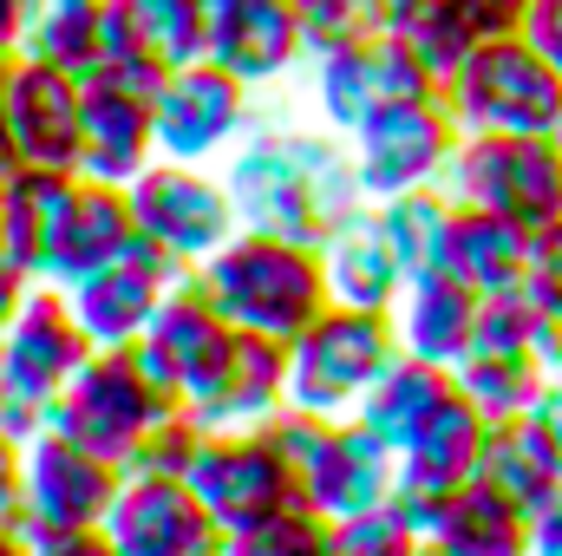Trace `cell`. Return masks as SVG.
Instances as JSON below:
<instances>
[{"label":"cell","mask_w":562,"mask_h":556,"mask_svg":"<svg viewBox=\"0 0 562 556\" xmlns=\"http://www.w3.org/2000/svg\"><path fill=\"white\" fill-rule=\"evenodd\" d=\"M223 184H229L243 230L288 236L307 249H321L353 210H367L347 144L301 132V125H249V138L229 151Z\"/></svg>","instance_id":"1"},{"label":"cell","mask_w":562,"mask_h":556,"mask_svg":"<svg viewBox=\"0 0 562 556\" xmlns=\"http://www.w3.org/2000/svg\"><path fill=\"white\" fill-rule=\"evenodd\" d=\"M190 276H196V288L210 294V308L229 327L269 334V341H294L334 301L327 294V269H321V249L288 243V236H262V230H236Z\"/></svg>","instance_id":"2"},{"label":"cell","mask_w":562,"mask_h":556,"mask_svg":"<svg viewBox=\"0 0 562 556\" xmlns=\"http://www.w3.org/2000/svg\"><path fill=\"white\" fill-rule=\"evenodd\" d=\"M262 438L281 452V465L294 471V491L301 504H314L327 524L334 518H353V511H373L386 504L393 491V452L360 425V419H314L301 407H281L262 419Z\"/></svg>","instance_id":"3"},{"label":"cell","mask_w":562,"mask_h":556,"mask_svg":"<svg viewBox=\"0 0 562 556\" xmlns=\"http://www.w3.org/2000/svg\"><path fill=\"white\" fill-rule=\"evenodd\" d=\"M438 99L458 119V132H537V138H557L562 125V73L524 33L477 40L464 53V66L438 86Z\"/></svg>","instance_id":"4"},{"label":"cell","mask_w":562,"mask_h":556,"mask_svg":"<svg viewBox=\"0 0 562 556\" xmlns=\"http://www.w3.org/2000/svg\"><path fill=\"white\" fill-rule=\"evenodd\" d=\"M438 190L458 210H491L517 230L562 216V144L537 132H464Z\"/></svg>","instance_id":"5"},{"label":"cell","mask_w":562,"mask_h":556,"mask_svg":"<svg viewBox=\"0 0 562 556\" xmlns=\"http://www.w3.org/2000/svg\"><path fill=\"white\" fill-rule=\"evenodd\" d=\"M393 354H400L393 314L327 301L288 341V407H301V413H314V419H347Z\"/></svg>","instance_id":"6"},{"label":"cell","mask_w":562,"mask_h":556,"mask_svg":"<svg viewBox=\"0 0 562 556\" xmlns=\"http://www.w3.org/2000/svg\"><path fill=\"white\" fill-rule=\"evenodd\" d=\"M164 407H177V400H164L150 387V374L138 367L132 347H92V360L72 374V387L46 407V432L72 438V445H86V452H99L105 465L125 471L132 445L150 432V419Z\"/></svg>","instance_id":"7"},{"label":"cell","mask_w":562,"mask_h":556,"mask_svg":"<svg viewBox=\"0 0 562 556\" xmlns=\"http://www.w3.org/2000/svg\"><path fill=\"white\" fill-rule=\"evenodd\" d=\"M132 197V230L150 236L164 256H177L183 269L210 263L243 223H236V203H229V184L210 170V164H170V157H150L138 177L125 184Z\"/></svg>","instance_id":"8"},{"label":"cell","mask_w":562,"mask_h":556,"mask_svg":"<svg viewBox=\"0 0 562 556\" xmlns=\"http://www.w3.org/2000/svg\"><path fill=\"white\" fill-rule=\"evenodd\" d=\"M125 471L105 465L99 452L59 438V432H33L26 438V458H20V504H13V524L40 544V537H66V531H99L112 498H119Z\"/></svg>","instance_id":"9"},{"label":"cell","mask_w":562,"mask_h":556,"mask_svg":"<svg viewBox=\"0 0 562 556\" xmlns=\"http://www.w3.org/2000/svg\"><path fill=\"white\" fill-rule=\"evenodd\" d=\"M249 125H256V86H243L216 59L170 66L150 99V138L170 164H210L249 138Z\"/></svg>","instance_id":"10"},{"label":"cell","mask_w":562,"mask_h":556,"mask_svg":"<svg viewBox=\"0 0 562 556\" xmlns=\"http://www.w3.org/2000/svg\"><path fill=\"white\" fill-rule=\"evenodd\" d=\"M458 119L445 112L438 92L425 99H393L380 112H367L353 132H347V157H353V177L367 190V203L393 197V190H419V184H438L451 151H458Z\"/></svg>","instance_id":"11"},{"label":"cell","mask_w":562,"mask_h":556,"mask_svg":"<svg viewBox=\"0 0 562 556\" xmlns=\"http://www.w3.org/2000/svg\"><path fill=\"white\" fill-rule=\"evenodd\" d=\"M92 360V341L66 301V288L53 281H33L13 308V321L0 327V374H7V393L20 407L46 419V407L72 387V374Z\"/></svg>","instance_id":"12"},{"label":"cell","mask_w":562,"mask_h":556,"mask_svg":"<svg viewBox=\"0 0 562 556\" xmlns=\"http://www.w3.org/2000/svg\"><path fill=\"white\" fill-rule=\"evenodd\" d=\"M183 485L196 491V504L216 518V531H223V537H236V531L262 524L269 511H281V504H294V498H301V491H294V471L281 465V452L262 438V425L210 432Z\"/></svg>","instance_id":"13"},{"label":"cell","mask_w":562,"mask_h":556,"mask_svg":"<svg viewBox=\"0 0 562 556\" xmlns=\"http://www.w3.org/2000/svg\"><path fill=\"white\" fill-rule=\"evenodd\" d=\"M79 105H86L79 73H59V66L26 59V53H13L0 66V119H7L20 164L79 170Z\"/></svg>","instance_id":"14"},{"label":"cell","mask_w":562,"mask_h":556,"mask_svg":"<svg viewBox=\"0 0 562 556\" xmlns=\"http://www.w3.org/2000/svg\"><path fill=\"white\" fill-rule=\"evenodd\" d=\"M183 276H190V269H183L177 256H164L150 236L132 230V243H125L105 269H92V276H79L66 288V301H72V314H79V327H86L92 347H132L144 327H150L164 288L183 281Z\"/></svg>","instance_id":"15"},{"label":"cell","mask_w":562,"mask_h":556,"mask_svg":"<svg viewBox=\"0 0 562 556\" xmlns=\"http://www.w3.org/2000/svg\"><path fill=\"white\" fill-rule=\"evenodd\" d=\"M425 92H438V86L425 79L419 59L393 33H367V40H347L334 53H314V105L340 138L367 112H380L393 99H425Z\"/></svg>","instance_id":"16"},{"label":"cell","mask_w":562,"mask_h":556,"mask_svg":"<svg viewBox=\"0 0 562 556\" xmlns=\"http://www.w3.org/2000/svg\"><path fill=\"white\" fill-rule=\"evenodd\" d=\"M99 531L119 556H223L216 518L183 478H125Z\"/></svg>","instance_id":"17"},{"label":"cell","mask_w":562,"mask_h":556,"mask_svg":"<svg viewBox=\"0 0 562 556\" xmlns=\"http://www.w3.org/2000/svg\"><path fill=\"white\" fill-rule=\"evenodd\" d=\"M203 59L243 86H276L307 59L294 0H203Z\"/></svg>","instance_id":"18"},{"label":"cell","mask_w":562,"mask_h":556,"mask_svg":"<svg viewBox=\"0 0 562 556\" xmlns=\"http://www.w3.org/2000/svg\"><path fill=\"white\" fill-rule=\"evenodd\" d=\"M190 413L203 419V432H243V425H262L269 413L288 407V341L269 334H229L223 360L210 367V380L183 400Z\"/></svg>","instance_id":"19"},{"label":"cell","mask_w":562,"mask_h":556,"mask_svg":"<svg viewBox=\"0 0 562 556\" xmlns=\"http://www.w3.org/2000/svg\"><path fill=\"white\" fill-rule=\"evenodd\" d=\"M125 243H132V197H125V184L72 177V190L59 203V223H53V243H46V263H40V281L72 288L79 276L105 269Z\"/></svg>","instance_id":"20"},{"label":"cell","mask_w":562,"mask_h":556,"mask_svg":"<svg viewBox=\"0 0 562 556\" xmlns=\"http://www.w3.org/2000/svg\"><path fill=\"white\" fill-rule=\"evenodd\" d=\"M471 478L530 518L537 504H550V498L562 491V445H557V432H550L537 413L491 419V432H484V452H477V471H471Z\"/></svg>","instance_id":"21"},{"label":"cell","mask_w":562,"mask_h":556,"mask_svg":"<svg viewBox=\"0 0 562 556\" xmlns=\"http://www.w3.org/2000/svg\"><path fill=\"white\" fill-rule=\"evenodd\" d=\"M79 86H86V105H79V177L132 184L157 157L150 99L125 92V86H105V79H79Z\"/></svg>","instance_id":"22"},{"label":"cell","mask_w":562,"mask_h":556,"mask_svg":"<svg viewBox=\"0 0 562 556\" xmlns=\"http://www.w3.org/2000/svg\"><path fill=\"white\" fill-rule=\"evenodd\" d=\"M471 327H477V294L445 269H425L400 288L393 301V334H400V354L431 360V367H458L471 354Z\"/></svg>","instance_id":"23"},{"label":"cell","mask_w":562,"mask_h":556,"mask_svg":"<svg viewBox=\"0 0 562 556\" xmlns=\"http://www.w3.org/2000/svg\"><path fill=\"white\" fill-rule=\"evenodd\" d=\"M321 269H327V294H334L340 308H380V314H393V301H400V288H406L393 249H386V236H380V223H373V203L353 210V216L321 243Z\"/></svg>","instance_id":"24"},{"label":"cell","mask_w":562,"mask_h":556,"mask_svg":"<svg viewBox=\"0 0 562 556\" xmlns=\"http://www.w3.org/2000/svg\"><path fill=\"white\" fill-rule=\"evenodd\" d=\"M445 276H458L471 294H504L524 288L530 269V230L491 216V210H451V236H445Z\"/></svg>","instance_id":"25"},{"label":"cell","mask_w":562,"mask_h":556,"mask_svg":"<svg viewBox=\"0 0 562 556\" xmlns=\"http://www.w3.org/2000/svg\"><path fill=\"white\" fill-rule=\"evenodd\" d=\"M72 177L79 170H33V164H20L0 184V263L20 269L26 281H40V263H46V243H53V223H59V203H66Z\"/></svg>","instance_id":"26"},{"label":"cell","mask_w":562,"mask_h":556,"mask_svg":"<svg viewBox=\"0 0 562 556\" xmlns=\"http://www.w3.org/2000/svg\"><path fill=\"white\" fill-rule=\"evenodd\" d=\"M451 393V374L445 367H431V360H413V354H393L386 367H380V380L360 393V407H353V419L400 458L406 445H413V432L425 425V413L438 407Z\"/></svg>","instance_id":"27"},{"label":"cell","mask_w":562,"mask_h":556,"mask_svg":"<svg viewBox=\"0 0 562 556\" xmlns=\"http://www.w3.org/2000/svg\"><path fill=\"white\" fill-rule=\"evenodd\" d=\"M431 544L445 556H530V518L517 504H504L497 491H484L477 478H464L445 498Z\"/></svg>","instance_id":"28"},{"label":"cell","mask_w":562,"mask_h":556,"mask_svg":"<svg viewBox=\"0 0 562 556\" xmlns=\"http://www.w3.org/2000/svg\"><path fill=\"white\" fill-rule=\"evenodd\" d=\"M451 210H458V203H451L438 184L393 190V197H380V203H373V223H380V236H386V249H393V263H400V276H406V281L445 263Z\"/></svg>","instance_id":"29"},{"label":"cell","mask_w":562,"mask_h":556,"mask_svg":"<svg viewBox=\"0 0 562 556\" xmlns=\"http://www.w3.org/2000/svg\"><path fill=\"white\" fill-rule=\"evenodd\" d=\"M484 432H491V419L477 413L458 387L425 413V425L413 432V445L400 452L406 465H419L425 478H438V485H464L471 471H477V452H484Z\"/></svg>","instance_id":"30"},{"label":"cell","mask_w":562,"mask_h":556,"mask_svg":"<svg viewBox=\"0 0 562 556\" xmlns=\"http://www.w3.org/2000/svg\"><path fill=\"white\" fill-rule=\"evenodd\" d=\"M99 20H105V0H26L20 53L86 79L99 59Z\"/></svg>","instance_id":"31"},{"label":"cell","mask_w":562,"mask_h":556,"mask_svg":"<svg viewBox=\"0 0 562 556\" xmlns=\"http://www.w3.org/2000/svg\"><path fill=\"white\" fill-rule=\"evenodd\" d=\"M451 387H458L484 419H517L543 400L550 374H543V360H530V354H484V347H471V354L451 367Z\"/></svg>","instance_id":"32"},{"label":"cell","mask_w":562,"mask_h":556,"mask_svg":"<svg viewBox=\"0 0 562 556\" xmlns=\"http://www.w3.org/2000/svg\"><path fill=\"white\" fill-rule=\"evenodd\" d=\"M223 556H334V524L314 511V504H281L262 524L223 537Z\"/></svg>","instance_id":"33"},{"label":"cell","mask_w":562,"mask_h":556,"mask_svg":"<svg viewBox=\"0 0 562 556\" xmlns=\"http://www.w3.org/2000/svg\"><path fill=\"white\" fill-rule=\"evenodd\" d=\"M203 438H210V432H203V419L190 413V407H164V413L150 419V432L132 445L125 478H190Z\"/></svg>","instance_id":"34"},{"label":"cell","mask_w":562,"mask_h":556,"mask_svg":"<svg viewBox=\"0 0 562 556\" xmlns=\"http://www.w3.org/2000/svg\"><path fill=\"white\" fill-rule=\"evenodd\" d=\"M132 33L164 59V66H190L203 59V0H119Z\"/></svg>","instance_id":"35"},{"label":"cell","mask_w":562,"mask_h":556,"mask_svg":"<svg viewBox=\"0 0 562 556\" xmlns=\"http://www.w3.org/2000/svg\"><path fill=\"white\" fill-rule=\"evenodd\" d=\"M393 40H400V46L419 59V73L431 79V86H445V79L464 66V53L477 46V33H471V26H464V20H458L445 0H425L419 13H413L400 33H393Z\"/></svg>","instance_id":"36"},{"label":"cell","mask_w":562,"mask_h":556,"mask_svg":"<svg viewBox=\"0 0 562 556\" xmlns=\"http://www.w3.org/2000/svg\"><path fill=\"white\" fill-rule=\"evenodd\" d=\"M413 551H419V537H413V524L393 518V504L334 518V556H413Z\"/></svg>","instance_id":"37"},{"label":"cell","mask_w":562,"mask_h":556,"mask_svg":"<svg viewBox=\"0 0 562 556\" xmlns=\"http://www.w3.org/2000/svg\"><path fill=\"white\" fill-rule=\"evenodd\" d=\"M294 13H301V46H307V59L373 33L367 0H294Z\"/></svg>","instance_id":"38"},{"label":"cell","mask_w":562,"mask_h":556,"mask_svg":"<svg viewBox=\"0 0 562 556\" xmlns=\"http://www.w3.org/2000/svg\"><path fill=\"white\" fill-rule=\"evenodd\" d=\"M524 294L543 321L562 327V216L530 230V269H524Z\"/></svg>","instance_id":"39"},{"label":"cell","mask_w":562,"mask_h":556,"mask_svg":"<svg viewBox=\"0 0 562 556\" xmlns=\"http://www.w3.org/2000/svg\"><path fill=\"white\" fill-rule=\"evenodd\" d=\"M445 7H451L477 40H497V33H517V26H524V7H530V0H445Z\"/></svg>","instance_id":"40"},{"label":"cell","mask_w":562,"mask_h":556,"mask_svg":"<svg viewBox=\"0 0 562 556\" xmlns=\"http://www.w3.org/2000/svg\"><path fill=\"white\" fill-rule=\"evenodd\" d=\"M517 33H524V40H530V46H537V53L562 73V0H530Z\"/></svg>","instance_id":"41"},{"label":"cell","mask_w":562,"mask_h":556,"mask_svg":"<svg viewBox=\"0 0 562 556\" xmlns=\"http://www.w3.org/2000/svg\"><path fill=\"white\" fill-rule=\"evenodd\" d=\"M33 556H119L105 531H66V537H40Z\"/></svg>","instance_id":"42"},{"label":"cell","mask_w":562,"mask_h":556,"mask_svg":"<svg viewBox=\"0 0 562 556\" xmlns=\"http://www.w3.org/2000/svg\"><path fill=\"white\" fill-rule=\"evenodd\" d=\"M530 556H562V491L530 511Z\"/></svg>","instance_id":"43"},{"label":"cell","mask_w":562,"mask_h":556,"mask_svg":"<svg viewBox=\"0 0 562 556\" xmlns=\"http://www.w3.org/2000/svg\"><path fill=\"white\" fill-rule=\"evenodd\" d=\"M20 458H26V445L0 425V518H13V504H20Z\"/></svg>","instance_id":"44"},{"label":"cell","mask_w":562,"mask_h":556,"mask_svg":"<svg viewBox=\"0 0 562 556\" xmlns=\"http://www.w3.org/2000/svg\"><path fill=\"white\" fill-rule=\"evenodd\" d=\"M419 7L425 0H367V20H373V33H400Z\"/></svg>","instance_id":"45"},{"label":"cell","mask_w":562,"mask_h":556,"mask_svg":"<svg viewBox=\"0 0 562 556\" xmlns=\"http://www.w3.org/2000/svg\"><path fill=\"white\" fill-rule=\"evenodd\" d=\"M20 20H26V0H0V66L20 53Z\"/></svg>","instance_id":"46"},{"label":"cell","mask_w":562,"mask_h":556,"mask_svg":"<svg viewBox=\"0 0 562 556\" xmlns=\"http://www.w3.org/2000/svg\"><path fill=\"white\" fill-rule=\"evenodd\" d=\"M26 288H33V281L20 276V269H7V263H0V327L13 321V308H20V294H26Z\"/></svg>","instance_id":"47"},{"label":"cell","mask_w":562,"mask_h":556,"mask_svg":"<svg viewBox=\"0 0 562 556\" xmlns=\"http://www.w3.org/2000/svg\"><path fill=\"white\" fill-rule=\"evenodd\" d=\"M530 413L543 419V425H550V432H557V445H562V380H550V387H543V400H537V407H530Z\"/></svg>","instance_id":"48"},{"label":"cell","mask_w":562,"mask_h":556,"mask_svg":"<svg viewBox=\"0 0 562 556\" xmlns=\"http://www.w3.org/2000/svg\"><path fill=\"white\" fill-rule=\"evenodd\" d=\"M0 556H33V537H26L13 518H0Z\"/></svg>","instance_id":"49"},{"label":"cell","mask_w":562,"mask_h":556,"mask_svg":"<svg viewBox=\"0 0 562 556\" xmlns=\"http://www.w3.org/2000/svg\"><path fill=\"white\" fill-rule=\"evenodd\" d=\"M20 170V157H13V138H7V119H0V184Z\"/></svg>","instance_id":"50"},{"label":"cell","mask_w":562,"mask_h":556,"mask_svg":"<svg viewBox=\"0 0 562 556\" xmlns=\"http://www.w3.org/2000/svg\"><path fill=\"white\" fill-rule=\"evenodd\" d=\"M7 407H13V393H7V374H0V419H7Z\"/></svg>","instance_id":"51"},{"label":"cell","mask_w":562,"mask_h":556,"mask_svg":"<svg viewBox=\"0 0 562 556\" xmlns=\"http://www.w3.org/2000/svg\"><path fill=\"white\" fill-rule=\"evenodd\" d=\"M413 556H445V551H438V544H431V537H419V551H413Z\"/></svg>","instance_id":"52"},{"label":"cell","mask_w":562,"mask_h":556,"mask_svg":"<svg viewBox=\"0 0 562 556\" xmlns=\"http://www.w3.org/2000/svg\"><path fill=\"white\" fill-rule=\"evenodd\" d=\"M550 380H562V354H557V367H550Z\"/></svg>","instance_id":"53"},{"label":"cell","mask_w":562,"mask_h":556,"mask_svg":"<svg viewBox=\"0 0 562 556\" xmlns=\"http://www.w3.org/2000/svg\"><path fill=\"white\" fill-rule=\"evenodd\" d=\"M557 144H562V125H557Z\"/></svg>","instance_id":"54"}]
</instances>
